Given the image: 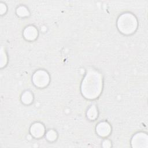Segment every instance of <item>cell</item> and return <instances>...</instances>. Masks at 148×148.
<instances>
[{
	"mask_svg": "<svg viewBox=\"0 0 148 148\" xmlns=\"http://www.w3.org/2000/svg\"><path fill=\"white\" fill-rule=\"evenodd\" d=\"M34 83L39 87H43L47 85L49 82V76L44 71H38L33 76Z\"/></svg>",
	"mask_w": 148,
	"mask_h": 148,
	"instance_id": "3",
	"label": "cell"
},
{
	"mask_svg": "<svg viewBox=\"0 0 148 148\" xmlns=\"http://www.w3.org/2000/svg\"><path fill=\"white\" fill-rule=\"evenodd\" d=\"M87 117L91 119L94 120L97 117V110L96 108L94 106H92L87 112Z\"/></svg>",
	"mask_w": 148,
	"mask_h": 148,
	"instance_id": "9",
	"label": "cell"
},
{
	"mask_svg": "<svg viewBox=\"0 0 148 148\" xmlns=\"http://www.w3.org/2000/svg\"><path fill=\"white\" fill-rule=\"evenodd\" d=\"M33 99V97L32 94L29 92V91H26L25 92L21 97V100L22 101L25 103V104H29L31 103Z\"/></svg>",
	"mask_w": 148,
	"mask_h": 148,
	"instance_id": "8",
	"label": "cell"
},
{
	"mask_svg": "<svg viewBox=\"0 0 148 148\" xmlns=\"http://www.w3.org/2000/svg\"><path fill=\"white\" fill-rule=\"evenodd\" d=\"M6 10V6L3 4V3H1L0 4V12L1 14H3V13H5Z\"/></svg>",
	"mask_w": 148,
	"mask_h": 148,
	"instance_id": "13",
	"label": "cell"
},
{
	"mask_svg": "<svg viewBox=\"0 0 148 148\" xmlns=\"http://www.w3.org/2000/svg\"><path fill=\"white\" fill-rule=\"evenodd\" d=\"M37 35L38 31L36 29L32 26L28 27L24 31V36L28 40H34L37 37Z\"/></svg>",
	"mask_w": 148,
	"mask_h": 148,
	"instance_id": "7",
	"label": "cell"
},
{
	"mask_svg": "<svg viewBox=\"0 0 148 148\" xmlns=\"http://www.w3.org/2000/svg\"><path fill=\"white\" fill-rule=\"evenodd\" d=\"M147 135L145 133L140 132L134 136L131 143L133 147H147Z\"/></svg>",
	"mask_w": 148,
	"mask_h": 148,
	"instance_id": "4",
	"label": "cell"
},
{
	"mask_svg": "<svg viewBox=\"0 0 148 148\" xmlns=\"http://www.w3.org/2000/svg\"><path fill=\"white\" fill-rule=\"evenodd\" d=\"M97 132L101 136H108L110 132V127L109 124L106 122H102L97 126Z\"/></svg>",
	"mask_w": 148,
	"mask_h": 148,
	"instance_id": "6",
	"label": "cell"
},
{
	"mask_svg": "<svg viewBox=\"0 0 148 148\" xmlns=\"http://www.w3.org/2000/svg\"><path fill=\"white\" fill-rule=\"evenodd\" d=\"M46 138L49 140L53 141L57 138V133L53 130H50L47 132Z\"/></svg>",
	"mask_w": 148,
	"mask_h": 148,
	"instance_id": "11",
	"label": "cell"
},
{
	"mask_svg": "<svg viewBox=\"0 0 148 148\" xmlns=\"http://www.w3.org/2000/svg\"><path fill=\"white\" fill-rule=\"evenodd\" d=\"M6 63V56L5 53L3 50V48L1 50V66H3Z\"/></svg>",
	"mask_w": 148,
	"mask_h": 148,
	"instance_id": "12",
	"label": "cell"
},
{
	"mask_svg": "<svg viewBox=\"0 0 148 148\" xmlns=\"http://www.w3.org/2000/svg\"><path fill=\"white\" fill-rule=\"evenodd\" d=\"M117 26L119 29L122 33L125 34H132L137 27L136 19L132 14H123L118 19Z\"/></svg>",
	"mask_w": 148,
	"mask_h": 148,
	"instance_id": "2",
	"label": "cell"
},
{
	"mask_svg": "<svg viewBox=\"0 0 148 148\" xmlns=\"http://www.w3.org/2000/svg\"><path fill=\"white\" fill-rule=\"evenodd\" d=\"M110 143L108 141V140H105L103 142V147H110Z\"/></svg>",
	"mask_w": 148,
	"mask_h": 148,
	"instance_id": "14",
	"label": "cell"
},
{
	"mask_svg": "<svg viewBox=\"0 0 148 148\" xmlns=\"http://www.w3.org/2000/svg\"><path fill=\"white\" fill-rule=\"evenodd\" d=\"M44 127L40 123H35L31 127V133L36 138H39L42 136L44 134Z\"/></svg>",
	"mask_w": 148,
	"mask_h": 148,
	"instance_id": "5",
	"label": "cell"
},
{
	"mask_svg": "<svg viewBox=\"0 0 148 148\" xmlns=\"http://www.w3.org/2000/svg\"><path fill=\"white\" fill-rule=\"evenodd\" d=\"M17 13L18 16L24 17L27 16L29 14V12L27 9L24 6H20L17 9Z\"/></svg>",
	"mask_w": 148,
	"mask_h": 148,
	"instance_id": "10",
	"label": "cell"
},
{
	"mask_svg": "<svg viewBox=\"0 0 148 148\" xmlns=\"http://www.w3.org/2000/svg\"><path fill=\"white\" fill-rule=\"evenodd\" d=\"M102 86V77L97 71L90 69L82 84V92L87 98L94 99L100 94Z\"/></svg>",
	"mask_w": 148,
	"mask_h": 148,
	"instance_id": "1",
	"label": "cell"
}]
</instances>
